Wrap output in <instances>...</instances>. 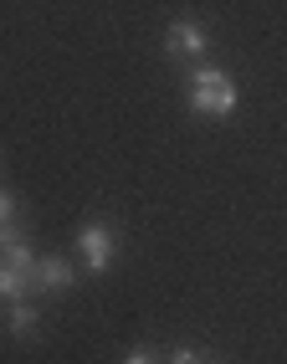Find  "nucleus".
<instances>
[{"label":"nucleus","mask_w":287,"mask_h":364,"mask_svg":"<svg viewBox=\"0 0 287 364\" xmlns=\"http://www.w3.org/2000/svg\"><path fill=\"white\" fill-rule=\"evenodd\" d=\"M185 103H190V113H195V118H210V124H221V118H231V113H236L242 92H236L231 72L205 67V62H200L195 72H190V82H185Z\"/></svg>","instance_id":"f257e3e1"},{"label":"nucleus","mask_w":287,"mask_h":364,"mask_svg":"<svg viewBox=\"0 0 287 364\" xmlns=\"http://www.w3.org/2000/svg\"><path fill=\"white\" fill-rule=\"evenodd\" d=\"M113 257H118V231L108 226V221H82L77 226V262H82V272L87 277H103L108 267H113Z\"/></svg>","instance_id":"f03ea898"},{"label":"nucleus","mask_w":287,"mask_h":364,"mask_svg":"<svg viewBox=\"0 0 287 364\" xmlns=\"http://www.w3.org/2000/svg\"><path fill=\"white\" fill-rule=\"evenodd\" d=\"M164 52L175 62H205L210 57V31L195 16H175L170 26H164Z\"/></svg>","instance_id":"7ed1b4c3"},{"label":"nucleus","mask_w":287,"mask_h":364,"mask_svg":"<svg viewBox=\"0 0 287 364\" xmlns=\"http://www.w3.org/2000/svg\"><path fill=\"white\" fill-rule=\"evenodd\" d=\"M77 272L82 267H72L67 257H36V293H67Z\"/></svg>","instance_id":"20e7f679"},{"label":"nucleus","mask_w":287,"mask_h":364,"mask_svg":"<svg viewBox=\"0 0 287 364\" xmlns=\"http://www.w3.org/2000/svg\"><path fill=\"white\" fill-rule=\"evenodd\" d=\"M36 293V277L21 272V267H11L6 257H0V303H26Z\"/></svg>","instance_id":"39448f33"},{"label":"nucleus","mask_w":287,"mask_h":364,"mask_svg":"<svg viewBox=\"0 0 287 364\" xmlns=\"http://www.w3.org/2000/svg\"><path fill=\"white\" fill-rule=\"evenodd\" d=\"M6 313H11V333H16V338H31V333H36V318H41V313H36L31 298H26V303H6Z\"/></svg>","instance_id":"423d86ee"},{"label":"nucleus","mask_w":287,"mask_h":364,"mask_svg":"<svg viewBox=\"0 0 287 364\" xmlns=\"http://www.w3.org/2000/svg\"><path fill=\"white\" fill-rule=\"evenodd\" d=\"M21 231H16V196L11 190H0V247H6V241H16Z\"/></svg>","instance_id":"0eeeda50"},{"label":"nucleus","mask_w":287,"mask_h":364,"mask_svg":"<svg viewBox=\"0 0 287 364\" xmlns=\"http://www.w3.org/2000/svg\"><path fill=\"white\" fill-rule=\"evenodd\" d=\"M118 364H170V349H154V344H134Z\"/></svg>","instance_id":"6e6552de"},{"label":"nucleus","mask_w":287,"mask_h":364,"mask_svg":"<svg viewBox=\"0 0 287 364\" xmlns=\"http://www.w3.org/2000/svg\"><path fill=\"white\" fill-rule=\"evenodd\" d=\"M170 364H215V359L200 354L195 344H175V349H170Z\"/></svg>","instance_id":"1a4fd4ad"}]
</instances>
